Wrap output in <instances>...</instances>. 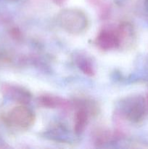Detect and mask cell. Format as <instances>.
I'll return each instance as SVG.
<instances>
[{"mask_svg":"<svg viewBox=\"0 0 148 149\" xmlns=\"http://www.w3.org/2000/svg\"><path fill=\"white\" fill-rule=\"evenodd\" d=\"M97 45L103 50L115 49L120 45L117 31L104 30L98 35L96 39Z\"/></svg>","mask_w":148,"mask_h":149,"instance_id":"277c9868","label":"cell"},{"mask_svg":"<svg viewBox=\"0 0 148 149\" xmlns=\"http://www.w3.org/2000/svg\"><path fill=\"white\" fill-rule=\"evenodd\" d=\"M147 106H148V95H147Z\"/></svg>","mask_w":148,"mask_h":149,"instance_id":"8fae6325","label":"cell"},{"mask_svg":"<svg viewBox=\"0 0 148 149\" xmlns=\"http://www.w3.org/2000/svg\"><path fill=\"white\" fill-rule=\"evenodd\" d=\"M65 1H66V0H54V1H55L57 4H58V5H60V4H63Z\"/></svg>","mask_w":148,"mask_h":149,"instance_id":"30bf717a","label":"cell"},{"mask_svg":"<svg viewBox=\"0 0 148 149\" xmlns=\"http://www.w3.org/2000/svg\"><path fill=\"white\" fill-rule=\"evenodd\" d=\"M57 22L67 33L73 35L84 33L89 26L86 15L78 9H64L58 13Z\"/></svg>","mask_w":148,"mask_h":149,"instance_id":"6da1fadb","label":"cell"},{"mask_svg":"<svg viewBox=\"0 0 148 149\" xmlns=\"http://www.w3.org/2000/svg\"><path fill=\"white\" fill-rule=\"evenodd\" d=\"M6 123L11 127L20 131L30 129L35 122V115L24 104L15 106L9 111L4 117Z\"/></svg>","mask_w":148,"mask_h":149,"instance_id":"3957f363","label":"cell"},{"mask_svg":"<svg viewBox=\"0 0 148 149\" xmlns=\"http://www.w3.org/2000/svg\"><path fill=\"white\" fill-rule=\"evenodd\" d=\"M120 111L122 116L128 121L139 123L146 115L147 103L142 96H131L120 101Z\"/></svg>","mask_w":148,"mask_h":149,"instance_id":"7a4b0ae2","label":"cell"},{"mask_svg":"<svg viewBox=\"0 0 148 149\" xmlns=\"http://www.w3.org/2000/svg\"><path fill=\"white\" fill-rule=\"evenodd\" d=\"M2 92L10 98L21 104L28 103L30 100V95L29 92L17 86L4 85Z\"/></svg>","mask_w":148,"mask_h":149,"instance_id":"5b68a950","label":"cell"},{"mask_svg":"<svg viewBox=\"0 0 148 149\" xmlns=\"http://www.w3.org/2000/svg\"><path fill=\"white\" fill-rule=\"evenodd\" d=\"M79 67L85 74H89V75H93L94 74L92 66L86 60H81L79 61Z\"/></svg>","mask_w":148,"mask_h":149,"instance_id":"9c48e42d","label":"cell"},{"mask_svg":"<svg viewBox=\"0 0 148 149\" xmlns=\"http://www.w3.org/2000/svg\"><path fill=\"white\" fill-rule=\"evenodd\" d=\"M89 122V115L84 109H81L76 112L74 119V131L77 135H80L86 127Z\"/></svg>","mask_w":148,"mask_h":149,"instance_id":"52a82bcc","label":"cell"},{"mask_svg":"<svg viewBox=\"0 0 148 149\" xmlns=\"http://www.w3.org/2000/svg\"><path fill=\"white\" fill-rule=\"evenodd\" d=\"M39 103L42 106L48 108H56L63 104V100L58 97H53L51 95L41 96Z\"/></svg>","mask_w":148,"mask_h":149,"instance_id":"ba28073f","label":"cell"},{"mask_svg":"<svg viewBox=\"0 0 148 149\" xmlns=\"http://www.w3.org/2000/svg\"><path fill=\"white\" fill-rule=\"evenodd\" d=\"M117 33L119 37L120 45L129 46L132 45L135 37V32L133 26L129 23H124L119 26L117 29Z\"/></svg>","mask_w":148,"mask_h":149,"instance_id":"8992f818","label":"cell"}]
</instances>
